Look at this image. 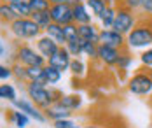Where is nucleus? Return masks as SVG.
<instances>
[{
	"instance_id": "37998d69",
	"label": "nucleus",
	"mask_w": 152,
	"mask_h": 128,
	"mask_svg": "<svg viewBox=\"0 0 152 128\" xmlns=\"http://www.w3.org/2000/svg\"><path fill=\"white\" fill-rule=\"evenodd\" d=\"M149 70H151V74H152V68H149Z\"/></svg>"
},
{
	"instance_id": "c9c22d12",
	"label": "nucleus",
	"mask_w": 152,
	"mask_h": 128,
	"mask_svg": "<svg viewBox=\"0 0 152 128\" xmlns=\"http://www.w3.org/2000/svg\"><path fill=\"white\" fill-rule=\"evenodd\" d=\"M121 2L126 5V7H129L131 11H140V7H142V2H143V0H121Z\"/></svg>"
},
{
	"instance_id": "4be33fe9",
	"label": "nucleus",
	"mask_w": 152,
	"mask_h": 128,
	"mask_svg": "<svg viewBox=\"0 0 152 128\" xmlns=\"http://www.w3.org/2000/svg\"><path fill=\"white\" fill-rule=\"evenodd\" d=\"M31 19L42 28V30H46L47 26L53 23V19H51V13L49 11H39V13H31Z\"/></svg>"
},
{
	"instance_id": "a19ab883",
	"label": "nucleus",
	"mask_w": 152,
	"mask_h": 128,
	"mask_svg": "<svg viewBox=\"0 0 152 128\" xmlns=\"http://www.w3.org/2000/svg\"><path fill=\"white\" fill-rule=\"evenodd\" d=\"M84 128H100V127H91V125H89V127H84Z\"/></svg>"
},
{
	"instance_id": "473e14b6",
	"label": "nucleus",
	"mask_w": 152,
	"mask_h": 128,
	"mask_svg": "<svg viewBox=\"0 0 152 128\" xmlns=\"http://www.w3.org/2000/svg\"><path fill=\"white\" fill-rule=\"evenodd\" d=\"M140 63L143 65L145 68H152V48L145 49V51L140 54Z\"/></svg>"
},
{
	"instance_id": "bb28decb",
	"label": "nucleus",
	"mask_w": 152,
	"mask_h": 128,
	"mask_svg": "<svg viewBox=\"0 0 152 128\" xmlns=\"http://www.w3.org/2000/svg\"><path fill=\"white\" fill-rule=\"evenodd\" d=\"M12 72H14V77L19 81V82H23V84L28 82V68H26L25 65L14 62V63H12Z\"/></svg>"
},
{
	"instance_id": "58836bf2",
	"label": "nucleus",
	"mask_w": 152,
	"mask_h": 128,
	"mask_svg": "<svg viewBox=\"0 0 152 128\" xmlns=\"http://www.w3.org/2000/svg\"><path fill=\"white\" fill-rule=\"evenodd\" d=\"M51 4H65V0H49Z\"/></svg>"
},
{
	"instance_id": "6ab92c4d",
	"label": "nucleus",
	"mask_w": 152,
	"mask_h": 128,
	"mask_svg": "<svg viewBox=\"0 0 152 128\" xmlns=\"http://www.w3.org/2000/svg\"><path fill=\"white\" fill-rule=\"evenodd\" d=\"M61 76H63V72L58 70L56 67H53V65H49V63L44 67V77H46V81H47L49 86L58 84V82L61 81Z\"/></svg>"
},
{
	"instance_id": "aec40b11",
	"label": "nucleus",
	"mask_w": 152,
	"mask_h": 128,
	"mask_svg": "<svg viewBox=\"0 0 152 128\" xmlns=\"http://www.w3.org/2000/svg\"><path fill=\"white\" fill-rule=\"evenodd\" d=\"M86 5H88V9L91 11L93 16L100 18L102 16V13L105 11L108 5H112V4H110V0H88Z\"/></svg>"
},
{
	"instance_id": "b1692460",
	"label": "nucleus",
	"mask_w": 152,
	"mask_h": 128,
	"mask_svg": "<svg viewBox=\"0 0 152 128\" xmlns=\"http://www.w3.org/2000/svg\"><path fill=\"white\" fill-rule=\"evenodd\" d=\"M80 42H82V51H84V54L89 58V60H98V42H93V40H84V39H80Z\"/></svg>"
},
{
	"instance_id": "423d86ee",
	"label": "nucleus",
	"mask_w": 152,
	"mask_h": 128,
	"mask_svg": "<svg viewBox=\"0 0 152 128\" xmlns=\"http://www.w3.org/2000/svg\"><path fill=\"white\" fill-rule=\"evenodd\" d=\"M49 13H51L53 23H58L63 26L68 23H74V7L68 4H53Z\"/></svg>"
},
{
	"instance_id": "f03ea898",
	"label": "nucleus",
	"mask_w": 152,
	"mask_h": 128,
	"mask_svg": "<svg viewBox=\"0 0 152 128\" xmlns=\"http://www.w3.org/2000/svg\"><path fill=\"white\" fill-rule=\"evenodd\" d=\"M25 91H26L28 98H30L39 109H42V111H46L47 107H51L53 104H56L61 98L60 91L51 90V88H47L44 84H39V82H33V81L26 82Z\"/></svg>"
},
{
	"instance_id": "393cba45",
	"label": "nucleus",
	"mask_w": 152,
	"mask_h": 128,
	"mask_svg": "<svg viewBox=\"0 0 152 128\" xmlns=\"http://www.w3.org/2000/svg\"><path fill=\"white\" fill-rule=\"evenodd\" d=\"M0 18H2V23L5 25V23L14 21L18 16H16V13H14V9H12V5H11V4L2 2V5H0Z\"/></svg>"
},
{
	"instance_id": "7ed1b4c3",
	"label": "nucleus",
	"mask_w": 152,
	"mask_h": 128,
	"mask_svg": "<svg viewBox=\"0 0 152 128\" xmlns=\"http://www.w3.org/2000/svg\"><path fill=\"white\" fill-rule=\"evenodd\" d=\"M14 62L25 65V67H44V65H47V60L37 51V48H31L28 44H18L16 46Z\"/></svg>"
},
{
	"instance_id": "4468645a",
	"label": "nucleus",
	"mask_w": 152,
	"mask_h": 128,
	"mask_svg": "<svg viewBox=\"0 0 152 128\" xmlns=\"http://www.w3.org/2000/svg\"><path fill=\"white\" fill-rule=\"evenodd\" d=\"M100 30L94 23H86V25H79V35L84 40H93L100 44Z\"/></svg>"
},
{
	"instance_id": "c85d7f7f",
	"label": "nucleus",
	"mask_w": 152,
	"mask_h": 128,
	"mask_svg": "<svg viewBox=\"0 0 152 128\" xmlns=\"http://www.w3.org/2000/svg\"><path fill=\"white\" fill-rule=\"evenodd\" d=\"M70 72H72V76H75V77H84V74H86V65H84V62H82L80 58H72Z\"/></svg>"
},
{
	"instance_id": "a211bd4d",
	"label": "nucleus",
	"mask_w": 152,
	"mask_h": 128,
	"mask_svg": "<svg viewBox=\"0 0 152 128\" xmlns=\"http://www.w3.org/2000/svg\"><path fill=\"white\" fill-rule=\"evenodd\" d=\"M115 14H117V7L108 5L105 11L102 13V16L98 18L100 23H102V28H112L114 26V21H115Z\"/></svg>"
},
{
	"instance_id": "20e7f679",
	"label": "nucleus",
	"mask_w": 152,
	"mask_h": 128,
	"mask_svg": "<svg viewBox=\"0 0 152 128\" xmlns=\"http://www.w3.org/2000/svg\"><path fill=\"white\" fill-rule=\"evenodd\" d=\"M128 91L129 93H133V95L137 96H147L152 93V74L151 70L147 68L145 70V67L137 72V74H133L129 81H128Z\"/></svg>"
},
{
	"instance_id": "f8f14e48",
	"label": "nucleus",
	"mask_w": 152,
	"mask_h": 128,
	"mask_svg": "<svg viewBox=\"0 0 152 128\" xmlns=\"http://www.w3.org/2000/svg\"><path fill=\"white\" fill-rule=\"evenodd\" d=\"M44 114L47 116V119H51L54 123V121H60V119H68L72 116V111H68L66 107L61 105L60 102H56L51 107H47L46 111H44Z\"/></svg>"
},
{
	"instance_id": "0eeeda50",
	"label": "nucleus",
	"mask_w": 152,
	"mask_h": 128,
	"mask_svg": "<svg viewBox=\"0 0 152 128\" xmlns=\"http://www.w3.org/2000/svg\"><path fill=\"white\" fill-rule=\"evenodd\" d=\"M100 44L110 46V48H115V49H124L128 46L126 35L115 32L114 28H102L100 30Z\"/></svg>"
},
{
	"instance_id": "f257e3e1",
	"label": "nucleus",
	"mask_w": 152,
	"mask_h": 128,
	"mask_svg": "<svg viewBox=\"0 0 152 128\" xmlns=\"http://www.w3.org/2000/svg\"><path fill=\"white\" fill-rule=\"evenodd\" d=\"M129 49H142L152 46V14H143L138 18L135 28L126 35Z\"/></svg>"
},
{
	"instance_id": "e433bc0d",
	"label": "nucleus",
	"mask_w": 152,
	"mask_h": 128,
	"mask_svg": "<svg viewBox=\"0 0 152 128\" xmlns=\"http://www.w3.org/2000/svg\"><path fill=\"white\" fill-rule=\"evenodd\" d=\"M140 11H142L143 14H152V0H143Z\"/></svg>"
},
{
	"instance_id": "79ce46f5",
	"label": "nucleus",
	"mask_w": 152,
	"mask_h": 128,
	"mask_svg": "<svg viewBox=\"0 0 152 128\" xmlns=\"http://www.w3.org/2000/svg\"><path fill=\"white\" fill-rule=\"evenodd\" d=\"M80 2H88V0H80Z\"/></svg>"
},
{
	"instance_id": "2eb2a0df",
	"label": "nucleus",
	"mask_w": 152,
	"mask_h": 128,
	"mask_svg": "<svg viewBox=\"0 0 152 128\" xmlns=\"http://www.w3.org/2000/svg\"><path fill=\"white\" fill-rule=\"evenodd\" d=\"M5 118H7V121H11V123H14L18 128H26L28 127V123H30V116L28 114H25L23 111H19V109H9V111H5Z\"/></svg>"
},
{
	"instance_id": "4c0bfd02",
	"label": "nucleus",
	"mask_w": 152,
	"mask_h": 128,
	"mask_svg": "<svg viewBox=\"0 0 152 128\" xmlns=\"http://www.w3.org/2000/svg\"><path fill=\"white\" fill-rule=\"evenodd\" d=\"M79 2H80V0H65V4H68V5H72V7H74V5H77Z\"/></svg>"
},
{
	"instance_id": "2f4dec72",
	"label": "nucleus",
	"mask_w": 152,
	"mask_h": 128,
	"mask_svg": "<svg viewBox=\"0 0 152 128\" xmlns=\"http://www.w3.org/2000/svg\"><path fill=\"white\" fill-rule=\"evenodd\" d=\"M12 77H14L12 65H5V63L0 65V79H2V82H7V81L12 79Z\"/></svg>"
},
{
	"instance_id": "7c9ffc66",
	"label": "nucleus",
	"mask_w": 152,
	"mask_h": 128,
	"mask_svg": "<svg viewBox=\"0 0 152 128\" xmlns=\"http://www.w3.org/2000/svg\"><path fill=\"white\" fill-rule=\"evenodd\" d=\"M30 2V7L33 13H39V11H49L51 9V2L49 0H28Z\"/></svg>"
},
{
	"instance_id": "f704fd0d",
	"label": "nucleus",
	"mask_w": 152,
	"mask_h": 128,
	"mask_svg": "<svg viewBox=\"0 0 152 128\" xmlns=\"http://www.w3.org/2000/svg\"><path fill=\"white\" fill-rule=\"evenodd\" d=\"M0 58H2L4 63H5L7 58H9V44H7L5 39H2V42H0Z\"/></svg>"
},
{
	"instance_id": "6e6552de",
	"label": "nucleus",
	"mask_w": 152,
	"mask_h": 128,
	"mask_svg": "<svg viewBox=\"0 0 152 128\" xmlns=\"http://www.w3.org/2000/svg\"><path fill=\"white\" fill-rule=\"evenodd\" d=\"M12 105H14V109L23 111L25 114H28L31 119H35V121H39V123L47 121V116L44 114V111H42V109H39V107H37V105L30 100V98H18Z\"/></svg>"
},
{
	"instance_id": "412c9836",
	"label": "nucleus",
	"mask_w": 152,
	"mask_h": 128,
	"mask_svg": "<svg viewBox=\"0 0 152 128\" xmlns=\"http://www.w3.org/2000/svg\"><path fill=\"white\" fill-rule=\"evenodd\" d=\"M11 5H12V9H14V13H16V16L18 18H30L31 13H33L28 0H19V2L11 4Z\"/></svg>"
},
{
	"instance_id": "cd10ccee",
	"label": "nucleus",
	"mask_w": 152,
	"mask_h": 128,
	"mask_svg": "<svg viewBox=\"0 0 152 128\" xmlns=\"http://www.w3.org/2000/svg\"><path fill=\"white\" fill-rule=\"evenodd\" d=\"M63 32L66 37V42H72V40H79L80 35H79V25L77 23H68L63 26Z\"/></svg>"
},
{
	"instance_id": "72a5a7b5",
	"label": "nucleus",
	"mask_w": 152,
	"mask_h": 128,
	"mask_svg": "<svg viewBox=\"0 0 152 128\" xmlns=\"http://www.w3.org/2000/svg\"><path fill=\"white\" fill-rule=\"evenodd\" d=\"M54 128H79L75 121H72L70 118L68 119H60V121H54Z\"/></svg>"
},
{
	"instance_id": "c03bdc74",
	"label": "nucleus",
	"mask_w": 152,
	"mask_h": 128,
	"mask_svg": "<svg viewBox=\"0 0 152 128\" xmlns=\"http://www.w3.org/2000/svg\"><path fill=\"white\" fill-rule=\"evenodd\" d=\"M151 105H152V98H151Z\"/></svg>"
},
{
	"instance_id": "5701e85b",
	"label": "nucleus",
	"mask_w": 152,
	"mask_h": 128,
	"mask_svg": "<svg viewBox=\"0 0 152 128\" xmlns=\"http://www.w3.org/2000/svg\"><path fill=\"white\" fill-rule=\"evenodd\" d=\"M0 98L2 100H7L9 104H14L18 100V95H16V88L9 82H4L0 84Z\"/></svg>"
},
{
	"instance_id": "9b49d317",
	"label": "nucleus",
	"mask_w": 152,
	"mask_h": 128,
	"mask_svg": "<svg viewBox=\"0 0 152 128\" xmlns=\"http://www.w3.org/2000/svg\"><path fill=\"white\" fill-rule=\"evenodd\" d=\"M47 63L53 65V67H56V68L61 70V72H66V70H70L72 54L68 53V49L66 48H60V51H58L54 56H51V58L47 60Z\"/></svg>"
},
{
	"instance_id": "9d476101",
	"label": "nucleus",
	"mask_w": 152,
	"mask_h": 128,
	"mask_svg": "<svg viewBox=\"0 0 152 128\" xmlns=\"http://www.w3.org/2000/svg\"><path fill=\"white\" fill-rule=\"evenodd\" d=\"M121 53L122 49H115V48H110V46L100 44L98 46V60L103 65H107V67H117Z\"/></svg>"
},
{
	"instance_id": "39448f33",
	"label": "nucleus",
	"mask_w": 152,
	"mask_h": 128,
	"mask_svg": "<svg viewBox=\"0 0 152 128\" xmlns=\"http://www.w3.org/2000/svg\"><path fill=\"white\" fill-rule=\"evenodd\" d=\"M138 23V18L135 16V11H131L129 7H126L122 2H119L117 5V14H115V21H114V30L115 32L122 33V35H128L135 28V25Z\"/></svg>"
},
{
	"instance_id": "ddd939ff",
	"label": "nucleus",
	"mask_w": 152,
	"mask_h": 128,
	"mask_svg": "<svg viewBox=\"0 0 152 128\" xmlns=\"http://www.w3.org/2000/svg\"><path fill=\"white\" fill-rule=\"evenodd\" d=\"M74 23H77V25L93 23V14L89 13L86 2H79L77 5H74Z\"/></svg>"
},
{
	"instance_id": "a18cd8bd",
	"label": "nucleus",
	"mask_w": 152,
	"mask_h": 128,
	"mask_svg": "<svg viewBox=\"0 0 152 128\" xmlns=\"http://www.w3.org/2000/svg\"><path fill=\"white\" fill-rule=\"evenodd\" d=\"M4 128H5V127H4Z\"/></svg>"
},
{
	"instance_id": "1a4fd4ad",
	"label": "nucleus",
	"mask_w": 152,
	"mask_h": 128,
	"mask_svg": "<svg viewBox=\"0 0 152 128\" xmlns=\"http://www.w3.org/2000/svg\"><path fill=\"white\" fill-rule=\"evenodd\" d=\"M35 48H37V51L46 58V60H49L51 56H54L58 51H60V44L58 42H54L49 35H40L39 39H35Z\"/></svg>"
},
{
	"instance_id": "ea45409f",
	"label": "nucleus",
	"mask_w": 152,
	"mask_h": 128,
	"mask_svg": "<svg viewBox=\"0 0 152 128\" xmlns=\"http://www.w3.org/2000/svg\"><path fill=\"white\" fill-rule=\"evenodd\" d=\"M4 2H7V4H14V2H19V0H4Z\"/></svg>"
},
{
	"instance_id": "dca6fc26",
	"label": "nucleus",
	"mask_w": 152,
	"mask_h": 128,
	"mask_svg": "<svg viewBox=\"0 0 152 128\" xmlns=\"http://www.w3.org/2000/svg\"><path fill=\"white\" fill-rule=\"evenodd\" d=\"M46 35H49L54 42H58L61 48L66 46V37H65V32H63V25H58V23H51L44 30Z\"/></svg>"
},
{
	"instance_id": "a878e982",
	"label": "nucleus",
	"mask_w": 152,
	"mask_h": 128,
	"mask_svg": "<svg viewBox=\"0 0 152 128\" xmlns=\"http://www.w3.org/2000/svg\"><path fill=\"white\" fill-rule=\"evenodd\" d=\"M133 65V56L129 54V48L126 46V48L122 49L121 56H119V62H117V68H121V70H129V67Z\"/></svg>"
},
{
	"instance_id": "c756f323",
	"label": "nucleus",
	"mask_w": 152,
	"mask_h": 128,
	"mask_svg": "<svg viewBox=\"0 0 152 128\" xmlns=\"http://www.w3.org/2000/svg\"><path fill=\"white\" fill-rule=\"evenodd\" d=\"M65 48L68 49V53L72 54V58H79L80 54H84L80 39H79V40H72V42H66V46H65Z\"/></svg>"
},
{
	"instance_id": "f3484780",
	"label": "nucleus",
	"mask_w": 152,
	"mask_h": 128,
	"mask_svg": "<svg viewBox=\"0 0 152 128\" xmlns=\"http://www.w3.org/2000/svg\"><path fill=\"white\" fill-rule=\"evenodd\" d=\"M63 107H66L68 111H79L82 107V96L77 95V93H72V95H61V98L58 100Z\"/></svg>"
}]
</instances>
